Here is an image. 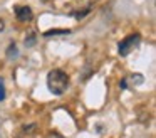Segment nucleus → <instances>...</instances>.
<instances>
[{"label":"nucleus","instance_id":"nucleus-3","mask_svg":"<svg viewBox=\"0 0 156 138\" xmlns=\"http://www.w3.org/2000/svg\"><path fill=\"white\" fill-rule=\"evenodd\" d=\"M14 10H15V15H17V19L20 20V22H30V20L34 19V12H32V9L27 5H17Z\"/></svg>","mask_w":156,"mask_h":138},{"label":"nucleus","instance_id":"nucleus-10","mask_svg":"<svg viewBox=\"0 0 156 138\" xmlns=\"http://www.w3.org/2000/svg\"><path fill=\"white\" fill-rule=\"evenodd\" d=\"M4 27H5V24H4V20L0 19V32H2V30H4Z\"/></svg>","mask_w":156,"mask_h":138},{"label":"nucleus","instance_id":"nucleus-5","mask_svg":"<svg viewBox=\"0 0 156 138\" xmlns=\"http://www.w3.org/2000/svg\"><path fill=\"white\" fill-rule=\"evenodd\" d=\"M71 30L69 29H51L47 32H44V37H52V35H69Z\"/></svg>","mask_w":156,"mask_h":138},{"label":"nucleus","instance_id":"nucleus-7","mask_svg":"<svg viewBox=\"0 0 156 138\" xmlns=\"http://www.w3.org/2000/svg\"><path fill=\"white\" fill-rule=\"evenodd\" d=\"M34 44H35V34L30 32V34H29V37H25V46L32 47Z\"/></svg>","mask_w":156,"mask_h":138},{"label":"nucleus","instance_id":"nucleus-4","mask_svg":"<svg viewBox=\"0 0 156 138\" xmlns=\"http://www.w3.org/2000/svg\"><path fill=\"white\" fill-rule=\"evenodd\" d=\"M143 81H144V77H143L141 74H131V76L124 77V79L119 83V88H121V89H126V88H129V84H131V86H139Z\"/></svg>","mask_w":156,"mask_h":138},{"label":"nucleus","instance_id":"nucleus-8","mask_svg":"<svg viewBox=\"0 0 156 138\" xmlns=\"http://www.w3.org/2000/svg\"><path fill=\"white\" fill-rule=\"evenodd\" d=\"M5 99V88L4 84H0V101H4Z\"/></svg>","mask_w":156,"mask_h":138},{"label":"nucleus","instance_id":"nucleus-1","mask_svg":"<svg viewBox=\"0 0 156 138\" xmlns=\"http://www.w3.org/2000/svg\"><path fill=\"white\" fill-rule=\"evenodd\" d=\"M47 88L52 94L61 96L69 88V76L62 69H52L47 74Z\"/></svg>","mask_w":156,"mask_h":138},{"label":"nucleus","instance_id":"nucleus-9","mask_svg":"<svg viewBox=\"0 0 156 138\" xmlns=\"http://www.w3.org/2000/svg\"><path fill=\"white\" fill-rule=\"evenodd\" d=\"M49 138H64V136H62L61 133H51V135H49Z\"/></svg>","mask_w":156,"mask_h":138},{"label":"nucleus","instance_id":"nucleus-6","mask_svg":"<svg viewBox=\"0 0 156 138\" xmlns=\"http://www.w3.org/2000/svg\"><path fill=\"white\" fill-rule=\"evenodd\" d=\"M17 56H19L17 46H15V44H10V46H9V49H7V57H9V59H15Z\"/></svg>","mask_w":156,"mask_h":138},{"label":"nucleus","instance_id":"nucleus-2","mask_svg":"<svg viewBox=\"0 0 156 138\" xmlns=\"http://www.w3.org/2000/svg\"><path fill=\"white\" fill-rule=\"evenodd\" d=\"M139 42H141V35H139V34H131V35L124 37V39L119 42V46H118L119 54H121V56H128V54H131L133 50L139 46Z\"/></svg>","mask_w":156,"mask_h":138},{"label":"nucleus","instance_id":"nucleus-12","mask_svg":"<svg viewBox=\"0 0 156 138\" xmlns=\"http://www.w3.org/2000/svg\"><path fill=\"white\" fill-rule=\"evenodd\" d=\"M44 2H49V0H44Z\"/></svg>","mask_w":156,"mask_h":138},{"label":"nucleus","instance_id":"nucleus-11","mask_svg":"<svg viewBox=\"0 0 156 138\" xmlns=\"http://www.w3.org/2000/svg\"><path fill=\"white\" fill-rule=\"evenodd\" d=\"M0 84H4V79H2V77H0Z\"/></svg>","mask_w":156,"mask_h":138}]
</instances>
